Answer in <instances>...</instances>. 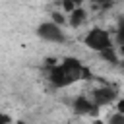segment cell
Masks as SVG:
<instances>
[{
  "instance_id": "9a60e30c",
  "label": "cell",
  "mask_w": 124,
  "mask_h": 124,
  "mask_svg": "<svg viewBox=\"0 0 124 124\" xmlns=\"http://www.w3.org/2000/svg\"><path fill=\"white\" fill-rule=\"evenodd\" d=\"M14 124H27V122H23V120H17V122H14Z\"/></svg>"
},
{
  "instance_id": "4fadbf2b",
  "label": "cell",
  "mask_w": 124,
  "mask_h": 124,
  "mask_svg": "<svg viewBox=\"0 0 124 124\" xmlns=\"http://www.w3.org/2000/svg\"><path fill=\"white\" fill-rule=\"evenodd\" d=\"M116 112H118V114H124V99L118 101V105H116Z\"/></svg>"
},
{
  "instance_id": "3957f363",
  "label": "cell",
  "mask_w": 124,
  "mask_h": 124,
  "mask_svg": "<svg viewBox=\"0 0 124 124\" xmlns=\"http://www.w3.org/2000/svg\"><path fill=\"white\" fill-rule=\"evenodd\" d=\"M48 81H50V85L56 87V89H62V87H68V85L74 83V79L70 78V74H68L60 64H56V66H52V68L48 70Z\"/></svg>"
},
{
  "instance_id": "277c9868",
  "label": "cell",
  "mask_w": 124,
  "mask_h": 124,
  "mask_svg": "<svg viewBox=\"0 0 124 124\" xmlns=\"http://www.w3.org/2000/svg\"><path fill=\"white\" fill-rule=\"evenodd\" d=\"M89 99H91L97 107L110 105V103L116 99V89H114V87H108V85H105V87H97V89L91 91Z\"/></svg>"
},
{
  "instance_id": "2e32d148",
  "label": "cell",
  "mask_w": 124,
  "mask_h": 124,
  "mask_svg": "<svg viewBox=\"0 0 124 124\" xmlns=\"http://www.w3.org/2000/svg\"><path fill=\"white\" fill-rule=\"evenodd\" d=\"M97 124H103V122H97Z\"/></svg>"
},
{
  "instance_id": "ba28073f",
  "label": "cell",
  "mask_w": 124,
  "mask_h": 124,
  "mask_svg": "<svg viewBox=\"0 0 124 124\" xmlns=\"http://www.w3.org/2000/svg\"><path fill=\"white\" fill-rule=\"evenodd\" d=\"M50 17H52L50 21H52V23H56L58 27H62V25H64V23L68 21V17H66V16H64L62 12H52V14H50Z\"/></svg>"
},
{
  "instance_id": "8992f818",
  "label": "cell",
  "mask_w": 124,
  "mask_h": 124,
  "mask_svg": "<svg viewBox=\"0 0 124 124\" xmlns=\"http://www.w3.org/2000/svg\"><path fill=\"white\" fill-rule=\"evenodd\" d=\"M85 19H87V12H85L83 8H79V6H78V8H76V10L70 14L68 23H70L74 29H78L79 25H83V21H85Z\"/></svg>"
},
{
  "instance_id": "5bb4252c",
  "label": "cell",
  "mask_w": 124,
  "mask_h": 124,
  "mask_svg": "<svg viewBox=\"0 0 124 124\" xmlns=\"http://www.w3.org/2000/svg\"><path fill=\"white\" fill-rule=\"evenodd\" d=\"M118 68H120V72H122V74H124V58H122V60H120V64H118Z\"/></svg>"
},
{
  "instance_id": "30bf717a",
  "label": "cell",
  "mask_w": 124,
  "mask_h": 124,
  "mask_svg": "<svg viewBox=\"0 0 124 124\" xmlns=\"http://www.w3.org/2000/svg\"><path fill=\"white\" fill-rule=\"evenodd\" d=\"M76 8H78V2H70V0H64V2H62V10L68 12V14H72Z\"/></svg>"
},
{
  "instance_id": "6da1fadb",
  "label": "cell",
  "mask_w": 124,
  "mask_h": 124,
  "mask_svg": "<svg viewBox=\"0 0 124 124\" xmlns=\"http://www.w3.org/2000/svg\"><path fill=\"white\" fill-rule=\"evenodd\" d=\"M83 43H85V46H89L91 50H95L99 54L105 52V50H108V48H114L112 46V41H110V35L105 29H101V27L89 29L87 35L83 37Z\"/></svg>"
},
{
  "instance_id": "7c38bea8",
  "label": "cell",
  "mask_w": 124,
  "mask_h": 124,
  "mask_svg": "<svg viewBox=\"0 0 124 124\" xmlns=\"http://www.w3.org/2000/svg\"><path fill=\"white\" fill-rule=\"evenodd\" d=\"M0 124H14V122H12V118H10L8 114L0 112Z\"/></svg>"
},
{
  "instance_id": "52a82bcc",
  "label": "cell",
  "mask_w": 124,
  "mask_h": 124,
  "mask_svg": "<svg viewBox=\"0 0 124 124\" xmlns=\"http://www.w3.org/2000/svg\"><path fill=\"white\" fill-rule=\"evenodd\" d=\"M101 58L105 60V62H108V64H120V58H118V54H116V50L114 48H108V50H105V52H101Z\"/></svg>"
},
{
  "instance_id": "9c48e42d",
  "label": "cell",
  "mask_w": 124,
  "mask_h": 124,
  "mask_svg": "<svg viewBox=\"0 0 124 124\" xmlns=\"http://www.w3.org/2000/svg\"><path fill=\"white\" fill-rule=\"evenodd\" d=\"M116 43H118V46H124V21L116 29Z\"/></svg>"
},
{
  "instance_id": "5b68a950",
  "label": "cell",
  "mask_w": 124,
  "mask_h": 124,
  "mask_svg": "<svg viewBox=\"0 0 124 124\" xmlns=\"http://www.w3.org/2000/svg\"><path fill=\"white\" fill-rule=\"evenodd\" d=\"M72 107H74V110H76L78 114H89V116H95V114L99 112V107H97L89 97H85V95L76 97L74 103H72Z\"/></svg>"
},
{
  "instance_id": "8fae6325",
  "label": "cell",
  "mask_w": 124,
  "mask_h": 124,
  "mask_svg": "<svg viewBox=\"0 0 124 124\" xmlns=\"http://www.w3.org/2000/svg\"><path fill=\"white\" fill-rule=\"evenodd\" d=\"M108 124H124V114H112L110 116V120H108Z\"/></svg>"
},
{
  "instance_id": "7a4b0ae2",
  "label": "cell",
  "mask_w": 124,
  "mask_h": 124,
  "mask_svg": "<svg viewBox=\"0 0 124 124\" xmlns=\"http://www.w3.org/2000/svg\"><path fill=\"white\" fill-rule=\"evenodd\" d=\"M37 35H39L43 41H46V43H64V41H66V35H64V31H62V27H58V25L52 23V21L41 23V25L37 27Z\"/></svg>"
}]
</instances>
